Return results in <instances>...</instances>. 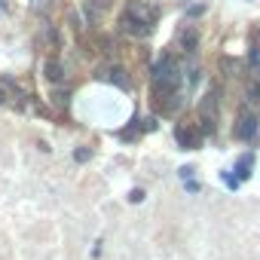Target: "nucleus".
<instances>
[{"mask_svg": "<svg viewBox=\"0 0 260 260\" xmlns=\"http://www.w3.org/2000/svg\"><path fill=\"white\" fill-rule=\"evenodd\" d=\"M156 16H159V10L153 4H147V0H128L119 25L132 37H147L153 31V25H156Z\"/></svg>", "mask_w": 260, "mask_h": 260, "instance_id": "1", "label": "nucleus"}, {"mask_svg": "<svg viewBox=\"0 0 260 260\" xmlns=\"http://www.w3.org/2000/svg\"><path fill=\"white\" fill-rule=\"evenodd\" d=\"M144 199V190H132V193H128V202H141Z\"/></svg>", "mask_w": 260, "mask_h": 260, "instance_id": "13", "label": "nucleus"}, {"mask_svg": "<svg viewBox=\"0 0 260 260\" xmlns=\"http://www.w3.org/2000/svg\"><path fill=\"white\" fill-rule=\"evenodd\" d=\"M68 101H71L68 92H55V104H58V107H68Z\"/></svg>", "mask_w": 260, "mask_h": 260, "instance_id": "11", "label": "nucleus"}, {"mask_svg": "<svg viewBox=\"0 0 260 260\" xmlns=\"http://www.w3.org/2000/svg\"><path fill=\"white\" fill-rule=\"evenodd\" d=\"M257 135V116L251 113V110H245L242 116H239V122H236V138L239 141H251Z\"/></svg>", "mask_w": 260, "mask_h": 260, "instance_id": "3", "label": "nucleus"}, {"mask_svg": "<svg viewBox=\"0 0 260 260\" xmlns=\"http://www.w3.org/2000/svg\"><path fill=\"white\" fill-rule=\"evenodd\" d=\"M175 138H178L181 147H190V150H196L202 144V132H199V128H193V125H187V128L181 125L178 132H175Z\"/></svg>", "mask_w": 260, "mask_h": 260, "instance_id": "4", "label": "nucleus"}, {"mask_svg": "<svg viewBox=\"0 0 260 260\" xmlns=\"http://www.w3.org/2000/svg\"><path fill=\"white\" fill-rule=\"evenodd\" d=\"M178 83H181V64L175 55H162L156 64H153V89L159 98H169L178 92Z\"/></svg>", "mask_w": 260, "mask_h": 260, "instance_id": "2", "label": "nucleus"}, {"mask_svg": "<svg viewBox=\"0 0 260 260\" xmlns=\"http://www.w3.org/2000/svg\"><path fill=\"white\" fill-rule=\"evenodd\" d=\"M43 71H46V77L49 80H61L64 74H61V64H58V58H49L46 64H43Z\"/></svg>", "mask_w": 260, "mask_h": 260, "instance_id": "7", "label": "nucleus"}, {"mask_svg": "<svg viewBox=\"0 0 260 260\" xmlns=\"http://www.w3.org/2000/svg\"><path fill=\"white\" fill-rule=\"evenodd\" d=\"M220 68L230 74V71H236V61H233V58H220Z\"/></svg>", "mask_w": 260, "mask_h": 260, "instance_id": "12", "label": "nucleus"}, {"mask_svg": "<svg viewBox=\"0 0 260 260\" xmlns=\"http://www.w3.org/2000/svg\"><path fill=\"white\" fill-rule=\"evenodd\" d=\"M74 159H77V162H86V159H89V147H77V150H74Z\"/></svg>", "mask_w": 260, "mask_h": 260, "instance_id": "10", "label": "nucleus"}, {"mask_svg": "<svg viewBox=\"0 0 260 260\" xmlns=\"http://www.w3.org/2000/svg\"><path fill=\"white\" fill-rule=\"evenodd\" d=\"M181 43H184V49H187V52H196V43H199L196 28H187V31L181 34Z\"/></svg>", "mask_w": 260, "mask_h": 260, "instance_id": "6", "label": "nucleus"}, {"mask_svg": "<svg viewBox=\"0 0 260 260\" xmlns=\"http://www.w3.org/2000/svg\"><path fill=\"white\" fill-rule=\"evenodd\" d=\"M251 169H254V156L248 153V156H242V159H239V169H236V172H239V178L245 181V178H251Z\"/></svg>", "mask_w": 260, "mask_h": 260, "instance_id": "8", "label": "nucleus"}, {"mask_svg": "<svg viewBox=\"0 0 260 260\" xmlns=\"http://www.w3.org/2000/svg\"><path fill=\"white\" fill-rule=\"evenodd\" d=\"M4 101H7V89H4V86H0V104H4Z\"/></svg>", "mask_w": 260, "mask_h": 260, "instance_id": "14", "label": "nucleus"}, {"mask_svg": "<svg viewBox=\"0 0 260 260\" xmlns=\"http://www.w3.org/2000/svg\"><path fill=\"white\" fill-rule=\"evenodd\" d=\"M110 80H116V86H119V89H128V77H125V71H122V68H116Z\"/></svg>", "mask_w": 260, "mask_h": 260, "instance_id": "9", "label": "nucleus"}, {"mask_svg": "<svg viewBox=\"0 0 260 260\" xmlns=\"http://www.w3.org/2000/svg\"><path fill=\"white\" fill-rule=\"evenodd\" d=\"M107 7H110V0H89V4H86V16L95 19V16H101Z\"/></svg>", "mask_w": 260, "mask_h": 260, "instance_id": "5", "label": "nucleus"}]
</instances>
